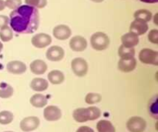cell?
I'll return each mask as SVG.
<instances>
[{
  "label": "cell",
  "instance_id": "cell-15",
  "mask_svg": "<svg viewBox=\"0 0 158 132\" xmlns=\"http://www.w3.org/2000/svg\"><path fill=\"white\" fill-rule=\"evenodd\" d=\"M137 60L134 57L131 59H120L118 62V69L123 73H130L135 70Z\"/></svg>",
  "mask_w": 158,
  "mask_h": 132
},
{
  "label": "cell",
  "instance_id": "cell-8",
  "mask_svg": "<svg viewBox=\"0 0 158 132\" xmlns=\"http://www.w3.org/2000/svg\"><path fill=\"white\" fill-rule=\"evenodd\" d=\"M32 46L39 49H43L52 43V37L49 34L43 33H37L32 37L31 40Z\"/></svg>",
  "mask_w": 158,
  "mask_h": 132
},
{
  "label": "cell",
  "instance_id": "cell-4",
  "mask_svg": "<svg viewBox=\"0 0 158 132\" xmlns=\"http://www.w3.org/2000/svg\"><path fill=\"white\" fill-rule=\"evenodd\" d=\"M139 60L144 64H151L154 66L158 65V53L148 48L141 49L139 53Z\"/></svg>",
  "mask_w": 158,
  "mask_h": 132
},
{
  "label": "cell",
  "instance_id": "cell-35",
  "mask_svg": "<svg viewBox=\"0 0 158 132\" xmlns=\"http://www.w3.org/2000/svg\"><path fill=\"white\" fill-rule=\"evenodd\" d=\"M6 8V4H5L4 0H0V12L3 11Z\"/></svg>",
  "mask_w": 158,
  "mask_h": 132
},
{
  "label": "cell",
  "instance_id": "cell-2",
  "mask_svg": "<svg viewBox=\"0 0 158 132\" xmlns=\"http://www.w3.org/2000/svg\"><path fill=\"white\" fill-rule=\"evenodd\" d=\"M100 116L101 111L97 107L77 108L73 112V117L78 123H84L88 121H95Z\"/></svg>",
  "mask_w": 158,
  "mask_h": 132
},
{
  "label": "cell",
  "instance_id": "cell-13",
  "mask_svg": "<svg viewBox=\"0 0 158 132\" xmlns=\"http://www.w3.org/2000/svg\"><path fill=\"white\" fill-rule=\"evenodd\" d=\"M149 26L148 23L140 19H135L131 23L130 26V32L136 34L137 36H142L148 32Z\"/></svg>",
  "mask_w": 158,
  "mask_h": 132
},
{
  "label": "cell",
  "instance_id": "cell-16",
  "mask_svg": "<svg viewBox=\"0 0 158 132\" xmlns=\"http://www.w3.org/2000/svg\"><path fill=\"white\" fill-rule=\"evenodd\" d=\"M30 70L35 75H42L46 72L48 66L46 62L42 60H35L30 63Z\"/></svg>",
  "mask_w": 158,
  "mask_h": 132
},
{
  "label": "cell",
  "instance_id": "cell-27",
  "mask_svg": "<svg viewBox=\"0 0 158 132\" xmlns=\"http://www.w3.org/2000/svg\"><path fill=\"white\" fill-rule=\"evenodd\" d=\"M13 121V114L9 111H2L0 112V125H7Z\"/></svg>",
  "mask_w": 158,
  "mask_h": 132
},
{
  "label": "cell",
  "instance_id": "cell-3",
  "mask_svg": "<svg viewBox=\"0 0 158 132\" xmlns=\"http://www.w3.org/2000/svg\"><path fill=\"white\" fill-rule=\"evenodd\" d=\"M110 43L109 36L105 32H97L90 37V44L93 49L97 51H103L107 49Z\"/></svg>",
  "mask_w": 158,
  "mask_h": 132
},
{
  "label": "cell",
  "instance_id": "cell-21",
  "mask_svg": "<svg viewBox=\"0 0 158 132\" xmlns=\"http://www.w3.org/2000/svg\"><path fill=\"white\" fill-rule=\"evenodd\" d=\"M97 129L98 132H116L115 127L107 120H100L98 121L97 124Z\"/></svg>",
  "mask_w": 158,
  "mask_h": 132
},
{
  "label": "cell",
  "instance_id": "cell-10",
  "mask_svg": "<svg viewBox=\"0 0 158 132\" xmlns=\"http://www.w3.org/2000/svg\"><path fill=\"white\" fill-rule=\"evenodd\" d=\"M52 34H53V36L57 40H66L72 35V30L66 25L60 24L53 28Z\"/></svg>",
  "mask_w": 158,
  "mask_h": 132
},
{
  "label": "cell",
  "instance_id": "cell-12",
  "mask_svg": "<svg viewBox=\"0 0 158 132\" xmlns=\"http://www.w3.org/2000/svg\"><path fill=\"white\" fill-rule=\"evenodd\" d=\"M69 47L75 52H83L87 47V41L82 36H75L69 40Z\"/></svg>",
  "mask_w": 158,
  "mask_h": 132
},
{
  "label": "cell",
  "instance_id": "cell-7",
  "mask_svg": "<svg viewBox=\"0 0 158 132\" xmlns=\"http://www.w3.org/2000/svg\"><path fill=\"white\" fill-rule=\"evenodd\" d=\"M40 125V120L35 116H29L23 118L20 121V129L24 132L32 131L37 129Z\"/></svg>",
  "mask_w": 158,
  "mask_h": 132
},
{
  "label": "cell",
  "instance_id": "cell-32",
  "mask_svg": "<svg viewBox=\"0 0 158 132\" xmlns=\"http://www.w3.org/2000/svg\"><path fill=\"white\" fill-rule=\"evenodd\" d=\"M9 23V18L7 15H0V29L3 26H8Z\"/></svg>",
  "mask_w": 158,
  "mask_h": 132
},
{
  "label": "cell",
  "instance_id": "cell-18",
  "mask_svg": "<svg viewBox=\"0 0 158 132\" xmlns=\"http://www.w3.org/2000/svg\"><path fill=\"white\" fill-rule=\"evenodd\" d=\"M122 45L127 47L134 48L139 43V37L133 32H127L122 36L121 37Z\"/></svg>",
  "mask_w": 158,
  "mask_h": 132
},
{
  "label": "cell",
  "instance_id": "cell-26",
  "mask_svg": "<svg viewBox=\"0 0 158 132\" xmlns=\"http://www.w3.org/2000/svg\"><path fill=\"white\" fill-rule=\"evenodd\" d=\"M13 38V32L10 26H6L0 29V39L2 42H9Z\"/></svg>",
  "mask_w": 158,
  "mask_h": 132
},
{
  "label": "cell",
  "instance_id": "cell-37",
  "mask_svg": "<svg viewBox=\"0 0 158 132\" xmlns=\"http://www.w3.org/2000/svg\"><path fill=\"white\" fill-rule=\"evenodd\" d=\"M157 15H158V13H156L155 15H154V23H155L156 25H157Z\"/></svg>",
  "mask_w": 158,
  "mask_h": 132
},
{
  "label": "cell",
  "instance_id": "cell-33",
  "mask_svg": "<svg viewBox=\"0 0 158 132\" xmlns=\"http://www.w3.org/2000/svg\"><path fill=\"white\" fill-rule=\"evenodd\" d=\"M76 132H94V129L88 126H81L77 130Z\"/></svg>",
  "mask_w": 158,
  "mask_h": 132
},
{
  "label": "cell",
  "instance_id": "cell-30",
  "mask_svg": "<svg viewBox=\"0 0 158 132\" xmlns=\"http://www.w3.org/2000/svg\"><path fill=\"white\" fill-rule=\"evenodd\" d=\"M5 4H6V7L9 8V9L14 10V9H17V8L21 6L22 0H6Z\"/></svg>",
  "mask_w": 158,
  "mask_h": 132
},
{
  "label": "cell",
  "instance_id": "cell-36",
  "mask_svg": "<svg viewBox=\"0 0 158 132\" xmlns=\"http://www.w3.org/2000/svg\"><path fill=\"white\" fill-rule=\"evenodd\" d=\"M90 1L94 2H96V3H100V2H103L104 0H90Z\"/></svg>",
  "mask_w": 158,
  "mask_h": 132
},
{
  "label": "cell",
  "instance_id": "cell-31",
  "mask_svg": "<svg viewBox=\"0 0 158 132\" xmlns=\"http://www.w3.org/2000/svg\"><path fill=\"white\" fill-rule=\"evenodd\" d=\"M148 40L151 43L154 44H157L158 43V30L154 29L150 31L148 34Z\"/></svg>",
  "mask_w": 158,
  "mask_h": 132
},
{
  "label": "cell",
  "instance_id": "cell-20",
  "mask_svg": "<svg viewBox=\"0 0 158 132\" xmlns=\"http://www.w3.org/2000/svg\"><path fill=\"white\" fill-rule=\"evenodd\" d=\"M29 102L35 108H42L47 105L48 100L46 96L43 95V94H35L31 97Z\"/></svg>",
  "mask_w": 158,
  "mask_h": 132
},
{
  "label": "cell",
  "instance_id": "cell-24",
  "mask_svg": "<svg viewBox=\"0 0 158 132\" xmlns=\"http://www.w3.org/2000/svg\"><path fill=\"white\" fill-rule=\"evenodd\" d=\"M134 16L135 19H140L142 21H144L146 23L151 21L152 19L153 15L151 12H150L148 9H138L136 11L134 14Z\"/></svg>",
  "mask_w": 158,
  "mask_h": 132
},
{
  "label": "cell",
  "instance_id": "cell-1",
  "mask_svg": "<svg viewBox=\"0 0 158 132\" xmlns=\"http://www.w3.org/2000/svg\"><path fill=\"white\" fill-rule=\"evenodd\" d=\"M10 27L19 34H32L40 26L38 9L28 5H21L9 15Z\"/></svg>",
  "mask_w": 158,
  "mask_h": 132
},
{
  "label": "cell",
  "instance_id": "cell-9",
  "mask_svg": "<svg viewBox=\"0 0 158 132\" xmlns=\"http://www.w3.org/2000/svg\"><path fill=\"white\" fill-rule=\"evenodd\" d=\"M43 116L47 121H56L62 117V111L57 106L49 105L43 111Z\"/></svg>",
  "mask_w": 158,
  "mask_h": 132
},
{
  "label": "cell",
  "instance_id": "cell-6",
  "mask_svg": "<svg viewBox=\"0 0 158 132\" xmlns=\"http://www.w3.org/2000/svg\"><path fill=\"white\" fill-rule=\"evenodd\" d=\"M126 126L130 132H143L147 128V122L143 117L135 116L127 121Z\"/></svg>",
  "mask_w": 158,
  "mask_h": 132
},
{
  "label": "cell",
  "instance_id": "cell-29",
  "mask_svg": "<svg viewBox=\"0 0 158 132\" xmlns=\"http://www.w3.org/2000/svg\"><path fill=\"white\" fill-rule=\"evenodd\" d=\"M25 2L28 6L36 9H43L47 5V0H25Z\"/></svg>",
  "mask_w": 158,
  "mask_h": 132
},
{
  "label": "cell",
  "instance_id": "cell-19",
  "mask_svg": "<svg viewBox=\"0 0 158 132\" xmlns=\"http://www.w3.org/2000/svg\"><path fill=\"white\" fill-rule=\"evenodd\" d=\"M48 80L52 84H61L65 80V76L63 72L58 70H53L48 74Z\"/></svg>",
  "mask_w": 158,
  "mask_h": 132
},
{
  "label": "cell",
  "instance_id": "cell-28",
  "mask_svg": "<svg viewBox=\"0 0 158 132\" xmlns=\"http://www.w3.org/2000/svg\"><path fill=\"white\" fill-rule=\"evenodd\" d=\"M102 96L97 93H89L85 97V102L88 104H95L101 101Z\"/></svg>",
  "mask_w": 158,
  "mask_h": 132
},
{
  "label": "cell",
  "instance_id": "cell-14",
  "mask_svg": "<svg viewBox=\"0 0 158 132\" xmlns=\"http://www.w3.org/2000/svg\"><path fill=\"white\" fill-rule=\"evenodd\" d=\"M6 69L10 74L19 75V74H24L27 70V66L23 62L19 60H12L7 63Z\"/></svg>",
  "mask_w": 158,
  "mask_h": 132
},
{
  "label": "cell",
  "instance_id": "cell-38",
  "mask_svg": "<svg viewBox=\"0 0 158 132\" xmlns=\"http://www.w3.org/2000/svg\"><path fill=\"white\" fill-rule=\"evenodd\" d=\"M2 49H3V45H2V43L1 42H0V53L2 52Z\"/></svg>",
  "mask_w": 158,
  "mask_h": 132
},
{
  "label": "cell",
  "instance_id": "cell-17",
  "mask_svg": "<svg viewBox=\"0 0 158 132\" xmlns=\"http://www.w3.org/2000/svg\"><path fill=\"white\" fill-rule=\"evenodd\" d=\"M30 87L32 91H36V92H42L49 87V82L43 78L40 77H35L32 79L30 83Z\"/></svg>",
  "mask_w": 158,
  "mask_h": 132
},
{
  "label": "cell",
  "instance_id": "cell-22",
  "mask_svg": "<svg viewBox=\"0 0 158 132\" xmlns=\"http://www.w3.org/2000/svg\"><path fill=\"white\" fill-rule=\"evenodd\" d=\"M13 88L9 83L6 82L0 83V97L3 99H7L13 95Z\"/></svg>",
  "mask_w": 158,
  "mask_h": 132
},
{
  "label": "cell",
  "instance_id": "cell-39",
  "mask_svg": "<svg viewBox=\"0 0 158 132\" xmlns=\"http://www.w3.org/2000/svg\"><path fill=\"white\" fill-rule=\"evenodd\" d=\"M4 132H13V131H4Z\"/></svg>",
  "mask_w": 158,
  "mask_h": 132
},
{
  "label": "cell",
  "instance_id": "cell-23",
  "mask_svg": "<svg viewBox=\"0 0 158 132\" xmlns=\"http://www.w3.org/2000/svg\"><path fill=\"white\" fill-rule=\"evenodd\" d=\"M135 49L134 48L127 47V46L121 45L119 47L118 54L120 59H131L135 56Z\"/></svg>",
  "mask_w": 158,
  "mask_h": 132
},
{
  "label": "cell",
  "instance_id": "cell-34",
  "mask_svg": "<svg viewBox=\"0 0 158 132\" xmlns=\"http://www.w3.org/2000/svg\"><path fill=\"white\" fill-rule=\"evenodd\" d=\"M142 2L148 3V4H154V3H157L158 0H140Z\"/></svg>",
  "mask_w": 158,
  "mask_h": 132
},
{
  "label": "cell",
  "instance_id": "cell-5",
  "mask_svg": "<svg viewBox=\"0 0 158 132\" xmlns=\"http://www.w3.org/2000/svg\"><path fill=\"white\" fill-rule=\"evenodd\" d=\"M71 69L77 77H85L88 72V63L84 59L77 57L71 62Z\"/></svg>",
  "mask_w": 158,
  "mask_h": 132
},
{
  "label": "cell",
  "instance_id": "cell-11",
  "mask_svg": "<svg viewBox=\"0 0 158 132\" xmlns=\"http://www.w3.org/2000/svg\"><path fill=\"white\" fill-rule=\"evenodd\" d=\"M65 56L64 49L59 46H52L47 49L46 53V58L52 62L60 61Z\"/></svg>",
  "mask_w": 158,
  "mask_h": 132
},
{
  "label": "cell",
  "instance_id": "cell-25",
  "mask_svg": "<svg viewBox=\"0 0 158 132\" xmlns=\"http://www.w3.org/2000/svg\"><path fill=\"white\" fill-rule=\"evenodd\" d=\"M157 95H154L152 98L150 100L149 104H148V111L151 117L154 119H158V108H157Z\"/></svg>",
  "mask_w": 158,
  "mask_h": 132
}]
</instances>
